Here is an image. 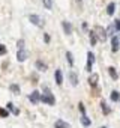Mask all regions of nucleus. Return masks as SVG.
Returning a JSON list of instances; mask_svg holds the SVG:
<instances>
[{
    "label": "nucleus",
    "instance_id": "bb28decb",
    "mask_svg": "<svg viewBox=\"0 0 120 128\" xmlns=\"http://www.w3.org/2000/svg\"><path fill=\"white\" fill-rule=\"evenodd\" d=\"M23 47H24V41L21 39V41H18V48H20V50H23Z\"/></svg>",
    "mask_w": 120,
    "mask_h": 128
},
{
    "label": "nucleus",
    "instance_id": "dca6fc26",
    "mask_svg": "<svg viewBox=\"0 0 120 128\" xmlns=\"http://www.w3.org/2000/svg\"><path fill=\"white\" fill-rule=\"evenodd\" d=\"M8 108H9V110H11L14 114H18V113H20V110H18V108H17V107L12 104V102H8Z\"/></svg>",
    "mask_w": 120,
    "mask_h": 128
},
{
    "label": "nucleus",
    "instance_id": "0eeeda50",
    "mask_svg": "<svg viewBox=\"0 0 120 128\" xmlns=\"http://www.w3.org/2000/svg\"><path fill=\"white\" fill-rule=\"evenodd\" d=\"M54 77H56V83L60 86L63 83V76H62V71L60 70H56V74H54Z\"/></svg>",
    "mask_w": 120,
    "mask_h": 128
},
{
    "label": "nucleus",
    "instance_id": "412c9836",
    "mask_svg": "<svg viewBox=\"0 0 120 128\" xmlns=\"http://www.w3.org/2000/svg\"><path fill=\"white\" fill-rule=\"evenodd\" d=\"M96 41H98V38H96V35L92 32V33H90V44H92V45H95V44H96Z\"/></svg>",
    "mask_w": 120,
    "mask_h": 128
},
{
    "label": "nucleus",
    "instance_id": "b1692460",
    "mask_svg": "<svg viewBox=\"0 0 120 128\" xmlns=\"http://www.w3.org/2000/svg\"><path fill=\"white\" fill-rule=\"evenodd\" d=\"M8 110H3V108H0V116H2V118H8Z\"/></svg>",
    "mask_w": 120,
    "mask_h": 128
},
{
    "label": "nucleus",
    "instance_id": "6ab92c4d",
    "mask_svg": "<svg viewBox=\"0 0 120 128\" xmlns=\"http://www.w3.org/2000/svg\"><path fill=\"white\" fill-rule=\"evenodd\" d=\"M11 90H12L15 95H18V94H20V86H18V84H11Z\"/></svg>",
    "mask_w": 120,
    "mask_h": 128
},
{
    "label": "nucleus",
    "instance_id": "ddd939ff",
    "mask_svg": "<svg viewBox=\"0 0 120 128\" xmlns=\"http://www.w3.org/2000/svg\"><path fill=\"white\" fill-rule=\"evenodd\" d=\"M36 68H38L39 71H47V63H44L42 60H38V62H36Z\"/></svg>",
    "mask_w": 120,
    "mask_h": 128
},
{
    "label": "nucleus",
    "instance_id": "f03ea898",
    "mask_svg": "<svg viewBox=\"0 0 120 128\" xmlns=\"http://www.w3.org/2000/svg\"><path fill=\"white\" fill-rule=\"evenodd\" d=\"M29 20H30L35 26H38V27H44V24H45V21H44L39 15H30V17H29Z\"/></svg>",
    "mask_w": 120,
    "mask_h": 128
},
{
    "label": "nucleus",
    "instance_id": "1a4fd4ad",
    "mask_svg": "<svg viewBox=\"0 0 120 128\" xmlns=\"http://www.w3.org/2000/svg\"><path fill=\"white\" fill-rule=\"evenodd\" d=\"M98 80H99V76H98V74H92V76L89 77V84H90V86H96V84H98Z\"/></svg>",
    "mask_w": 120,
    "mask_h": 128
},
{
    "label": "nucleus",
    "instance_id": "5701e85b",
    "mask_svg": "<svg viewBox=\"0 0 120 128\" xmlns=\"http://www.w3.org/2000/svg\"><path fill=\"white\" fill-rule=\"evenodd\" d=\"M66 57H68V62H69V65L72 66V65H74V59H72V53H69V51H68V53H66Z\"/></svg>",
    "mask_w": 120,
    "mask_h": 128
},
{
    "label": "nucleus",
    "instance_id": "f8f14e48",
    "mask_svg": "<svg viewBox=\"0 0 120 128\" xmlns=\"http://www.w3.org/2000/svg\"><path fill=\"white\" fill-rule=\"evenodd\" d=\"M111 45H113V47H111V50H113V51L116 53V51L119 50V39H117L116 36H114V38L111 39Z\"/></svg>",
    "mask_w": 120,
    "mask_h": 128
},
{
    "label": "nucleus",
    "instance_id": "4be33fe9",
    "mask_svg": "<svg viewBox=\"0 0 120 128\" xmlns=\"http://www.w3.org/2000/svg\"><path fill=\"white\" fill-rule=\"evenodd\" d=\"M101 106H102V112H104L105 114H108V113H110V108H108V106H107V104H105L104 101L101 102Z\"/></svg>",
    "mask_w": 120,
    "mask_h": 128
},
{
    "label": "nucleus",
    "instance_id": "7ed1b4c3",
    "mask_svg": "<svg viewBox=\"0 0 120 128\" xmlns=\"http://www.w3.org/2000/svg\"><path fill=\"white\" fill-rule=\"evenodd\" d=\"M95 63V54L92 51L87 53V65H86V71H92V65Z\"/></svg>",
    "mask_w": 120,
    "mask_h": 128
},
{
    "label": "nucleus",
    "instance_id": "f3484780",
    "mask_svg": "<svg viewBox=\"0 0 120 128\" xmlns=\"http://www.w3.org/2000/svg\"><path fill=\"white\" fill-rule=\"evenodd\" d=\"M114 8H116L114 3H110V5L107 6V12H108V15H113V14H114Z\"/></svg>",
    "mask_w": 120,
    "mask_h": 128
},
{
    "label": "nucleus",
    "instance_id": "9b49d317",
    "mask_svg": "<svg viewBox=\"0 0 120 128\" xmlns=\"http://www.w3.org/2000/svg\"><path fill=\"white\" fill-rule=\"evenodd\" d=\"M108 72H110V76H111L113 80H117V78H119V74H117V71H116L114 66H110V68H108Z\"/></svg>",
    "mask_w": 120,
    "mask_h": 128
},
{
    "label": "nucleus",
    "instance_id": "f257e3e1",
    "mask_svg": "<svg viewBox=\"0 0 120 128\" xmlns=\"http://www.w3.org/2000/svg\"><path fill=\"white\" fill-rule=\"evenodd\" d=\"M41 100H42V101H44L45 104H50V106H53V104L56 102L54 96H53V95L50 94V90H48V89L45 90V94H44V95H41Z\"/></svg>",
    "mask_w": 120,
    "mask_h": 128
},
{
    "label": "nucleus",
    "instance_id": "aec40b11",
    "mask_svg": "<svg viewBox=\"0 0 120 128\" xmlns=\"http://www.w3.org/2000/svg\"><path fill=\"white\" fill-rule=\"evenodd\" d=\"M111 100H113V101H117V100H120V94H119L117 90L111 92Z\"/></svg>",
    "mask_w": 120,
    "mask_h": 128
},
{
    "label": "nucleus",
    "instance_id": "39448f33",
    "mask_svg": "<svg viewBox=\"0 0 120 128\" xmlns=\"http://www.w3.org/2000/svg\"><path fill=\"white\" fill-rule=\"evenodd\" d=\"M27 57H29V53H27L26 50H18V53H17V59H18V62H24Z\"/></svg>",
    "mask_w": 120,
    "mask_h": 128
},
{
    "label": "nucleus",
    "instance_id": "6e6552de",
    "mask_svg": "<svg viewBox=\"0 0 120 128\" xmlns=\"http://www.w3.org/2000/svg\"><path fill=\"white\" fill-rule=\"evenodd\" d=\"M54 126L56 128H69V124L65 122V120H62V119H57L56 124H54Z\"/></svg>",
    "mask_w": 120,
    "mask_h": 128
},
{
    "label": "nucleus",
    "instance_id": "9d476101",
    "mask_svg": "<svg viewBox=\"0 0 120 128\" xmlns=\"http://www.w3.org/2000/svg\"><path fill=\"white\" fill-rule=\"evenodd\" d=\"M62 26H63V30H65V33H72V26L68 23V21H62Z\"/></svg>",
    "mask_w": 120,
    "mask_h": 128
},
{
    "label": "nucleus",
    "instance_id": "a211bd4d",
    "mask_svg": "<svg viewBox=\"0 0 120 128\" xmlns=\"http://www.w3.org/2000/svg\"><path fill=\"white\" fill-rule=\"evenodd\" d=\"M42 3L45 5L47 9H51L53 8V0H42Z\"/></svg>",
    "mask_w": 120,
    "mask_h": 128
},
{
    "label": "nucleus",
    "instance_id": "a878e982",
    "mask_svg": "<svg viewBox=\"0 0 120 128\" xmlns=\"http://www.w3.org/2000/svg\"><path fill=\"white\" fill-rule=\"evenodd\" d=\"M114 27L120 32V20H116V23H114Z\"/></svg>",
    "mask_w": 120,
    "mask_h": 128
},
{
    "label": "nucleus",
    "instance_id": "4468645a",
    "mask_svg": "<svg viewBox=\"0 0 120 128\" xmlns=\"http://www.w3.org/2000/svg\"><path fill=\"white\" fill-rule=\"evenodd\" d=\"M69 78H71V83H72L74 86L78 84V78H77V74H75V72H69Z\"/></svg>",
    "mask_w": 120,
    "mask_h": 128
},
{
    "label": "nucleus",
    "instance_id": "393cba45",
    "mask_svg": "<svg viewBox=\"0 0 120 128\" xmlns=\"http://www.w3.org/2000/svg\"><path fill=\"white\" fill-rule=\"evenodd\" d=\"M5 53H6V47L5 45H0V56L5 54Z\"/></svg>",
    "mask_w": 120,
    "mask_h": 128
},
{
    "label": "nucleus",
    "instance_id": "2eb2a0df",
    "mask_svg": "<svg viewBox=\"0 0 120 128\" xmlns=\"http://www.w3.org/2000/svg\"><path fill=\"white\" fill-rule=\"evenodd\" d=\"M81 124H83L84 126H89V125L92 124V120H90V119H89L86 114H83V116H81Z\"/></svg>",
    "mask_w": 120,
    "mask_h": 128
},
{
    "label": "nucleus",
    "instance_id": "20e7f679",
    "mask_svg": "<svg viewBox=\"0 0 120 128\" xmlns=\"http://www.w3.org/2000/svg\"><path fill=\"white\" fill-rule=\"evenodd\" d=\"M95 32H96L95 35H98V38H99L101 41H105V38H107V33H105V30H104L102 27H99V26H98V27H95Z\"/></svg>",
    "mask_w": 120,
    "mask_h": 128
},
{
    "label": "nucleus",
    "instance_id": "cd10ccee",
    "mask_svg": "<svg viewBox=\"0 0 120 128\" xmlns=\"http://www.w3.org/2000/svg\"><path fill=\"white\" fill-rule=\"evenodd\" d=\"M78 107H80V110H81V112H83V114H84V106H83V104H80Z\"/></svg>",
    "mask_w": 120,
    "mask_h": 128
},
{
    "label": "nucleus",
    "instance_id": "423d86ee",
    "mask_svg": "<svg viewBox=\"0 0 120 128\" xmlns=\"http://www.w3.org/2000/svg\"><path fill=\"white\" fill-rule=\"evenodd\" d=\"M29 100H30V101H32L33 104H36V102H38V101L41 100V94H39L38 90H33V92L30 94V96H29Z\"/></svg>",
    "mask_w": 120,
    "mask_h": 128
}]
</instances>
